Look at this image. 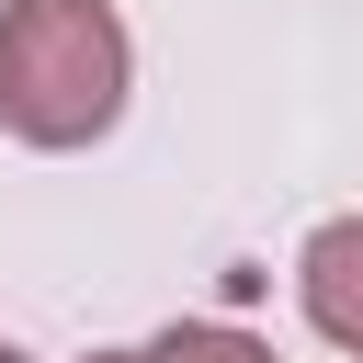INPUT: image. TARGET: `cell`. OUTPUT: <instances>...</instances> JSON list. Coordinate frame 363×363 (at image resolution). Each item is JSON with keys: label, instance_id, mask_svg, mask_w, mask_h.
<instances>
[{"label": "cell", "instance_id": "cell-3", "mask_svg": "<svg viewBox=\"0 0 363 363\" xmlns=\"http://www.w3.org/2000/svg\"><path fill=\"white\" fill-rule=\"evenodd\" d=\"M136 363H284L272 340H250V329H227V318H170Z\"/></svg>", "mask_w": 363, "mask_h": 363}, {"label": "cell", "instance_id": "cell-2", "mask_svg": "<svg viewBox=\"0 0 363 363\" xmlns=\"http://www.w3.org/2000/svg\"><path fill=\"white\" fill-rule=\"evenodd\" d=\"M295 306L329 352L363 363V216H318L306 250H295Z\"/></svg>", "mask_w": 363, "mask_h": 363}, {"label": "cell", "instance_id": "cell-1", "mask_svg": "<svg viewBox=\"0 0 363 363\" xmlns=\"http://www.w3.org/2000/svg\"><path fill=\"white\" fill-rule=\"evenodd\" d=\"M136 34L113 0H0V136L68 159L125 125Z\"/></svg>", "mask_w": 363, "mask_h": 363}, {"label": "cell", "instance_id": "cell-5", "mask_svg": "<svg viewBox=\"0 0 363 363\" xmlns=\"http://www.w3.org/2000/svg\"><path fill=\"white\" fill-rule=\"evenodd\" d=\"M0 363H23V352H11V340H0Z\"/></svg>", "mask_w": 363, "mask_h": 363}, {"label": "cell", "instance_id": "cell-4", "mask_svg": "<svg viewBox=\"0 0 363 363\" xmlns=\"http://www.w3.org/2000/svg\"><path fill=\"white\" fill-rule=\"evenodd\" d=\"M91 363H136V352H91Z\"/></svg>", "mask_w": 363, "mask_h": 363}]
</instances>
